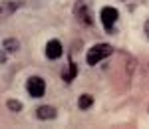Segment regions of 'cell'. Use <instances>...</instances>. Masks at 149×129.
I'll use <instances>...</instances> for the list:
<instances>
[{"label":"cell","instance_id":"obj_1","mask_svg":"<svg viewBox=\"0 0 149 129\" xmlns=\"http://www.w3.org/2000/svg\"><path fill=\"white\" fill-rule=\"evenodd\" d=\"M111 52H113V48L109 46V44H95V46L90 48V52H88V56H86V62H88V66H95V64H100L103 58L111 56Z\"/></svg>","mask_w":149,"mask_h":129},{"label":"cell","instance_id":"obj_2","mask_svg":"<svg viewBox=\"0 0 149 129\" xmlns=\"http://www.w3.org/2000/svg\"><path fill=\"white\" fill-rule=\"evenodd\" d=\"M74 14L80 18L86 26H93V14H92V0H78L74 6Z\"/></svg>","mask_w":149,"mask_h":129},{"label":"cell","instance_id":"obj_3","mask_svg":"<svg viewBox=\"0 0 149 129\" xmlns=\"http://www.w3.org/2000/svg\"><path fill=\"white\" fill-rule=\"evenodd\" d=\"M100 16H102L103 28H105L107 32H115V30H113V24L117 22V18H119V12H117V8H113V6H105V8H102Z\"/></svg>","mask_w":149,"mask_h":129},{"label":"cell","instance_id":"obj_4","mask_svg":"<svg viewBox=\"0 0 149 129\" xmlns=\"http://www.w3.org/2000/svg\"><path fill=\"white\" fill-rule=\"evenodd\" d=\"M26 89H28V94L32 95V97H42V95L46 94V82L40 76H32L26 82Z\"/></svg>","mask_w":149,"mask_h":129},{"label":"cell","instance_id":"obj_5","mask_svg":"<svg viewBox=\"0 0 149 129\" xmlns=\"http://www.w3.org/2000/svg\"><path fill=\"white\" fill-rule=\"evenodd\" d=\"M62 52H64V48L60 44V40H50L46 44V48H44V54H46L48 60H58L62 56Z\"/></svg>","mask_w":149,"mask_h":129},{"label":"cell","instance_id":"obj_6","mask_svg":"<svg viewBox=\"0 0 149 129\" xmlns=\"http://www.w3.org/2000/svg\"><path fill=\"white\" fill-rule=\"evenodd\" d=\"M56 107L54 105H40L36 109V117L42 119V121H48V119H56Z\"/></svg>","mask_w":149,"mask_h":129},{"label":"cell","instance_id":"obj_7","mask_svg":"<svg viewBox=\"0 0 149 129\" xmlns=\"http://www.w3.org/2000/svg\"><path fill=\"white\" fill-rule=\"evenodd\" d=\"M68 64H70V66H68V70H66V71H62V78H64L66 82H72V80H74V78L78 76V66H76L74 62H72V58H70Z\"/></svg>","mask_w":149,"mask_h":129},{"label":"cell","instance_id":"obj_8","mask_svg":"<svg viewBox=\"0 0 149 129\" xmlns=\"http://www.w3.org/2000/svg\"><path fill=\"white\" fill-rule=\"evenodd\" d=\"M92 105H93V97L90 94H81L80 99H78V107L80 109H90Z\"/></svg>","mask_w":149,"mask_h":129},{"label":"cell","instance_id":"obj_9","mask_svg":"<svg viewBox=\"0 0 149 129\" xmlns=\"http://www.w3.org/2000/svg\"><path fill=\"white\" fill-rule=\"evenodd\" d=\"M2 46H4V50H8V52H16V50H18V46H20V42H18V40H16V38H8V40H4V44H2Z\"/></svg>","mask_w":149,"mask_h":129},{"label":"cell","instance_id":"obj_10","mask_svg":"<svg viewBox=\"0 0 149 129\" xmlns=\"http://www.w3.org/2000/svg\"><path fill=\"white\" fill-rule=\"evenodd\" d=\"M6 105H8V109H12L14 113L22 111V103H20L18 99H8V101H6Z\"/></svg>","mask_w":149,"mask_h":129},{"label":"cell","instance_id":"obj_11","mask_svg":"<svg viewBox=\"0 0 149 129\" xmlns=\"http://www.w3.org/2000/svg\"><path fill=\"white\" fill-rule=\"evenodd\" d=\"M143 30H145V34H147V38H149V20L145 22V26H143Z\"/></svg>","mask_w":149,"mask_h":129}]
</instances>
